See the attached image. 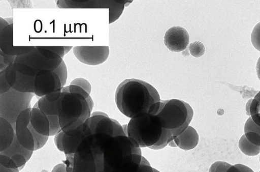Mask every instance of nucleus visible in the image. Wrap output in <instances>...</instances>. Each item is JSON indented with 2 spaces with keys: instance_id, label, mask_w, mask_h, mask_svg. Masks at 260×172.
Wrapping results in <instances>:
<instances>
[{
  "instance_id": "23",
  "label": "nucleus",
  "mask_w": 260,
  "mask_h": 172,
  "mask_svg": "<svg viewBox=\"0 0 260 172\" xmlns=\"http://www.w3.org/2000/svg\"><path fill=\"white\" fill-rule=\"evenodd\" d=\"M250 112L252 121L260 127V91L252 99Z\"/></svg>"
},
{
  "instance_id": "17",
  "label": "nucleus",
  "mask_w": 260,
  "mask_h": 172,
  "mask_svg": "<svg viewBox=\"0 0 260 172\" xmlns=\"http://www.w3.org/2000/svg\"><path fill=\"white\" fill-rule=\"evenodd\" d=\"M30 123L39 133L45 136H50V130L48 119L47 116L38 108H31Z\"/></svg>"
},
{
  "instance_id": "43",
  "label": "nucleus",
  "mask_w": 260,
  "mask_h": 172,
  "mask_svg": "<svg viewBox=\"0 0 260 172\" xmlns=\"http://www.w3.org/2000/svg\"><path fill=\"white\" fill-rule=\"evenodd\" d=\"M252 100V99H249L247 101V102L246 104V107H245L246 112V114L248 116H250V106H251Z\"/></svg>"
},
{
  "instance_id": "34",
  "label": "nucleus",
  "mask_w": 260,
  "mask_h": 172,
  "mask_svg": "<svg viewBox=\"0 0 260 172\" xmlns=\"http://www.w3.org/2000/svg\"><path fill=\"white\" fill-rule=\"evenodd\" d=\"M0 164L8 168H18L15 162L11 157L3 154H0Z\"/></svg>"
},
{
  "instance_id": "45",
  "label": "nucleus",
  "mask_w": 260,
  "mask_h": 172,
  "mask_svg": "<svg viewBox=\"0 0 260 172\" xmlns=\"http://www.w3.org/2000/svg\"><path fill=\"white\" fill-rule=\"evenodd\" d=\"M87 102V103L88 104V106L89 107V108H90V111H91L92 110V108H93V101L91 98V97H90V96H89V97H88L86 99Z\"/></svg>"
},
{
  "instance_id": "37",
  "label": "nucleus",
  "mask_w": 260,
  "mask_h": 172,
  "mask_svg": "<svg viewBox=\"0 0 260 172\" xmlns=\"http://www.w3.org/2000/svg\"><path fill=\"white\" fill-rule=\"evenodd\" d=\"M63 135L64 132L62 130H61L57 134L55 135L54 137L55 144L57 149L61 152H63V148L62 144Z\"/></svg>"
},
{
  "instance_id": "1",
  "label": "nucleus",
  "mask_w": 260,
  "mask_h": 172,
  "mask_svg": "<svg viewBox=\"0 0 260 172\" xmlns=\"http://www.w3.org/2000/svg\"><path fill=\"white\" fill-rule=\"evenodd\" d=\"M115 99L120 112L131 119L145 113L155 115L161 101L152 85L134 78L125 79L118 86Z\"/></svg>"
},
{
  "instance_id": "35",
  "label": "nucleus",
  "mask_w": 260,
  "mask_h": 172,
  "mask_svg": "<svg viewBox=\"0 0 260 172\" xmlns=\"http://www.w3.org/2000/svg\"><path fill=\"white\" fill-rule=\"evenodd\" d=\"M11 88V86L8 82L5 74V70L0 72V95L3 94Z\"/></svg>"
},
{
  "instance_id": "32",
  "label": "nucleus",
  "mask_w": 260,
  "mask_h": 172,
  "mask_svg": "<svg viewBox=\"0 0 260 172\" xmlns=\"http://www.w3.org/2000/svg\"><path fill=\"white\" fill-rule=\"evenodd\" d=\"M70 85H75L79 86L85 91H86L89 94H90L91 91V86L89 82L83 78H76L73 80Z\"/></svg>"
},
{
  "instance_id": "41",
  "label": "nucleus",
  "mask_w": 260,
  "mask_h": 172,
  "mask_svg": "<svg viewBox=\"0 0 260 172\" xmlns=\"http://www.w3.org/2000/svg\"><path fill=\"white\" fill-rule=\"evenodd\" d=\"M0 172H19V170L18 168H8L0 164Z\"/></svg>"
},
{
  "instance_id": "9",
  "label": "nucleus",
  "mask_w": 260,
  "mask_h": 172,
  "mask_svg": "<svg viewBox=\"0 0 260 172\" xmlns=\"http://www.w3.org/2000/svg\"><path fill=\"white\" fill-rule=\"evenodd\" d=\"M4 70L6 79L12 88L20 92L34 94L36 77L17 71L14 63H10Z\"/></svg>"
},
{
  "instance_id": "11",
  "label": "nucleus",
  "mask_w": 260,
  "mask_h": 172,
  "mask_svg": "<svg viewBox=\"0 0 260 172\" xmlns=\"http://www.w3.org/2000/svg\"><path fill=\"white\" fill-rule=\"evenodd\" d=\"M31 108L23 110L17 117L15 123V135L20 144L25 148L35 151L32 135L28 128Z\"/></svg>"
},
{
  "instance_id": "38",
  "label": "nucleus",
  "mask_w": 260,
  "mask_h": 172,
  "mask_svg": "<svg viewBox=\"0 0 260 172\" xmlns=\"http://www.w3.org/2000/svg\"><path fill=\"white\" fill-rule=\"evenodd\" d=\"M61 93V90L56 91L45 96V97L49 102H55L59 99Z\"/></svg>"
},
{
  "instance_id": "31",
  "label": "nucleus",
  "mask_w": 260,
  "mask_h": 172,
  "mask_svg": "<svg viewBox=\"0 0 260 172\" xmlns=\"http://www.w3.org/2000/svg\"><path fill=\"white\" fill-rule=\"evenodd\" d=\"M231 165L226 162L218 161L210 166L209 172H226Z\"/></svg>"
},
{
  "instance_id": "20",
  "label": "nucleus",
  "mask_w": 260,
  "mask_h": 172,
  "mask_svg": "<svg viewBox=\"0 0 260 172\" xmlns=\"http://www.w3.org/2000/svg\"><path fill=\"white\" fill-rule=\"evenodd\" d=\"M244 135L252 144L260 146V127L249 117L244 126Z\"/></svg>"
},
{
  "instance_id": "27",
  "label": "nucleus",
  "mask_w": 260,
  "mask_h": 172,
  "mask_svg": "<svg viewBox=\"0 0 260 172\" xmlns=\"http://www.w3.org/2000/svg\"><path fill=\"white\" fill-rule=\"evenodd\" d=\"M50 124V136L55 135L61 130L58 115L47 116Z\"/></svg>"
},
{
  "instance_id": "22",
  "label": "nucleus",
  "mask_w": 260,
  "mask_h": 172,
  "mask_svg": "<svg viewBox=\"0 0 260 172\" xmlns=\"http://www.w3.org/2000/svg\"><path fill=\"white\" fill-rule=\"evenodd\" d=\"M37 102L38 108L46 116L58 115L57 101L49 102L46 99L45 96H43L41 97Z\"/></svg>"
},
{
  "instance_id": "5",
  "label": "nucleus",
  "mask_w": 260,
  "mask_h": 172,
  "mask_svg": "<svg viewBox=\"0 0 260 172\" xmlns=\"http://www.w3.org/2000/svg\"><path fill=\"white\" fill-rule=\"evenodd\" d=\"M34 93H22L13 88L0 95V118L9 122L15 129V123L23 110L31 108Z\"/></svg>"
},
{
  "instance_id": "13",
  "label": "nucleus",
  "mask_w": 260,
  "mask_h": 172,
  "mask_svg": "<svg viewBox=\"0 0 260 172\" xmlns=\"http://www.w3.org/2000/svg\"><path fill=\"white\" fill-rule=\"evenodd\" d=\"M36 46H16L13 45V25L10 24L0 31V49L4 53L17 56L32 51Z\"/></svg>"
},
{
  "instance_id": "16",
  "label": "nucleus",
  "mask_w": 260,
  "mask_h": 172,
  "mask_svg": "<svg viewBox=\"0 0 260 172\" xmlns=\"http://www.w3.org/2000/svg\"><path fill=\"white\" fill-rule=\"evenodd\" d=\"M85 134L84 123L76 130L64 133L62 144L64 154H75Z\"/></svg>"
},
{
  "instance_id": "18",
  "label": "nucleus",
  "mask_w": 260,
  "mask_h": 172,
  "mask_svg": "<svg viewBox=\"0 0 260 172\" xmlns=\"http://www.w3.org/2000/svg\"><path fill=\"white\" fill-rule=\"evenodd\" d=\"M15 136L13 126L0 118V152L6 150L13 142Z\"/></svg>"
},
{
  "instance_id": "4",
  "label": "nucleus",
  "mask_w": 260,
  "mask_h": 172,
  "mask_svg": "<svg viewBox=\"0 0 260 172\" xmlns=\"http://www.w3.org/2000/svg\"><path fill=\"white\" fill-rule=\"evenodd\" d=\"M57 108L62 131L78 120L85 122L90 117L91 111L86 99L78 94L61 92L57 100Z\"/></svg>"
},
{
  "instance_id": "3",
  "label": "nucleus",
  "mask_w": 260,
  "mask_h": 172,
  "mask_svg": "<svg viewBox=\"0 0 260 172\" xmlns=\"http://www.w3.org/2000/svg\"><path fill=\"white\" fill-rule=\"evenodd\" d=\"M122 126L126 135L134 139L140 148L155 145L159 139L162 126L157 115L145 113L131 119Z\"/></svg>"
},
{
  "instance_id": "48",
  "label": "nucleus",
  "mask_w": 260,
  "mask_h": 172,
  "mask_svg": "<svg viewBox=\"0 0 260 172\" xmlns=\"http://www.w3.org/2000/svg\"><path fill=\"white\" fill-rule=\"evenodd\" d=\"M259 162H260V156H259Z\"/></svg>"
},
{
  "instance_id": "21",
  "label": "nucleus",
  "mask_w": 260,
  "mask_h": 172,
  "mask_svg": "<svg viewBox=\"0 0 260 172\" xmlns=\"http://www.w3.org/2000/svg\"><path fill=\"white\" fill-rule=\"evenodd\" d=\"M238 146L241 151L247 156H253L260 153V146L250 142L244 134L239 139Z\"/></svg>"
},
{
  "instance_id": "39",
  "label": "nucleus",
  "mask_w": 260,
  "mask_h": 172,
  "mask_svg": "<svg viewBox=\"0 0 260 172\" xmlns=\"http://www.w3.org/2000/svg\"><path fill=\"white\" fill-rule=\"evenodd\" d=\"M51 51L56 53L61 58H63L65 54L64 46H46Z\"/></svg>"
},
{
  "instance_id": "14",
  "label": "nucleus",
  "mask_w": 260,
  "mask_h": 172,
  "mask_svg": "<svg viewBox=\"0 0 260 172\" xmlns=\"http://www.w3.org/2000/svg\"><path fill=\"white\" fill-rule=\"evenodd\" d=\"M116 3L108 1H57L56 5L61 9L109 8L110 10Z\"/></svg>"
},
{
  "instance_id": "7",
  "label": "nucleus",
  "mask_w": 260,
  "mask_h": 172,
  "mask_svg": "<svg viewBox=\"0 0 260 172\" xmlns=\"http://www.w3.org/2000/svg\"><path fill=\"white\" fill-rule=\"evenodd\" d=\"M62 60H53L47 58L42 54L36 46L32 51L16 56L14 63L25 64L38 73L43 71H53L58 67Z\"/></svg>"
},
{
  "instance_id": "44",
  "label": "nucleus",
  "mask_w": 260,
  "mask_h": 172,
  "mask_svg": "<svg viewBox=\"0 0 260 172\" xmlns=\"http://www.w3.org/2000/svg\"><path fill=\"white\" fill-rule=\"evenodd\" d=\"M255 68L257 76L260 80V56L257 60Z\"/></svg>"
},
{
  "instance_id": "42",
  "label": "nucleus",
  "mask_w": 260,
  "mask_h": 172,
  "mask_svg": "<svg viewBox=\"0 0 260 172\" xmlns=\"http://www.w3.org/2000/svg\"><path fill=\"white\" fill-rule=\"evenodd\" d=\"M9 25L10 24L5 19L0 17V31Z\"/></svg>"
},
{
  "instance_id": "29",
  "label": "nucleus",
  "mask_w": 260,
  "mask_h": 172,
  "mask_svg": "<svg viewBox=\"0 0 260 172\" xmlns=\"http://www.w3.org/2000/svg\"><path fill=\"white\" fill-rule=\"evenodd\" d=\"M251 41L254 47L260 51V22L255 25L252 31Z\"/></svg>"
},
{
  "instance_id": "12",
  "label": "nucleus",
  "mask_w": 260,
  "mask_h": 172,
  "mask_svg": "<svg viewBox=\"0 0 260 172\" xmlns=\"http://www.w3.org/2000/svg\"><path fill=\"white\" fill-rule=\"evenodd\" d=\"M164 43L171 51L178 52L184 50L189 42L187 31L181 26H173L168 30L164 36Z\"/></svg>"
},
{
  "instance_id": "33",
  "label": "nucleus",
  "mask_w": 260,
  "mask_h": 172,
  "mask_svg": "<svg viewBox=\"0 0 260 172\" xmlns=\"http://www.w3.org/2000/svg\"><path fill=\"white\" fill-rule=\"evenodd\" d=\"M157 170L151 167L148 161L142 156L139 166L133 172H157Z\"/></svg>"
},
{
  "instance_id": "6",
  "label": "nucleus",
  "mask_w": 260,
  "mask_h": 172,
  "mask_svg": "<svg viewBox=\"0 0 260 172\" xmlns=\"http://www.w3.org/2000/svg\"><path fill=\"white\" fill-rule=\"evenodd\" d=\"M95 156L91 148L87 135H85L74 157L73 172H96Z\"/></svg>"
},
{
  "instance_id": "30",
  "label": "nucleus",
  "mask_w": 260,
  "mask_h": 172,
  "mask_svg": "<svg viewBox=\"0 0 260 172\" xmlns=\"http://www.w3.org/2000/svg\"><path fill=\"white\" fill-rule=\"evenodd\" d=\"M61 92L78 94L83 96L85 99L90 96L83 89L75 85L70 84V85L63 87L61 89Z\"/></svg>"
},
{
  "instance_id": "10",
  "label": "nucleus",
  "mask_w": 260,
  "mask_h": 172,
  "mask_svg": "<svg viewBox=\"0 0 260 172\" xmlns=\"http://www.w3.org/2000/svg\"><path fill=\"white\" fill-rule=\"evenodd\" d=\"M62 88L59 78L53 71H41L36 76L34 94L40 97Z\"/></svg>"
},
{
  "instance_id": "46",
  "label": "nucleus",
  "mask_w": 260,
  "mask_h": 172,
  "mask_svg": "<svg viewBox=\"0 0 260 172\" xmlns=\"http://www.w3.org/2000/svg\"><path fill=\"white\" fill-rule=\"evenodd\" d=\"M72 48V46H64L65 54H67Z\"/></svg>"
},
{
  "instance_id": "15",
  "label": "nucleus",
  "mask_w": 260,
  "mask_h": 172,
  "mask_svg": "<svg viewBox=\"0 0 260 172\" xmlns=\"http://www.w3.org/2000/svg\"><path fill=\"white\" fill-rule=\"evenodd\" d=\"M199 136L192 127L188 126L181 133L168 145L171 147H178L183 150H190L198 145Z\"/></svg>"
},
{
  "instance_id": "2",
  "label": "nucleus",
  "mask_w": 260,
  "mask_h": 172,
  "mask_svg": "<svg viewBox=\"0 0 260 172\" xmlns=\"http://www.w3.org/2000/svg\"><path fill=\"white\" fill-rule=\"evenodd\" d=\"M155 115L159 118L162 128L170 131L173 140L189 126L193 111L186 102L173 99L161 100Z\"/></svg>"
},
{
  "instance_id": "47",
  "label": "nucleus",
  "mask_w": 260,
  "mask_h": 172,
  "mask_svg": "<svg viewBox=\"0 0 260 172\" xmlns=\"http://www.w3.org/2000/svg\"><path fill=\"white\" fill-rule=\"evenodd\" d=\"M157 172H160V171H159L157 170Z\"/></svg>"
},
{
  "instance_id": "36",
  "label": "nucleus",
  "mask_w": 260,
  "mask_h": 172,
  "mask_svg": "<svg viewBox=\"0 0 260 172\" xmlns=\"http://www.w3.org/2000/svg\"><path fill=\"white\" fill-rule=\"evenodd\" d=\"M226 172H254L247 166L242 164H236L231 165Z\"/></svg>"
},
{
  "instance_id": "25",
  "label": "nucleus",
  "mask_w": 260,
  "mask_h": 172,
  "mask_svg": "<svg viewBox=\"0 0 260 172\" xmlns=\"http://www.w3.org/2000/svg\"><path fill=\"white\" fill-rule=\"evenodd\" d=\"M172 135L169 131L162 128L161 135L158 141L149 148L153 150H160L165 148L171 141Z\"/></svg>"
},
{
  "instance_id": "8",
  "label": "nucleus",
  "mask_w": 260,
  "mask_h": 172,
  "mask_svg": "<svg viewBox=\"0 0 260 172\" xmlns=\"http://www.w3.org/2000/svg\"><path fill=\"white\" fill-rule=\"evenodd\" d=\"M73 53L80 62L88 65H97L107 59L109 49L108 46H75Z\"/></svg>"
},
{
  "instance_id": "26",
  "label": "nucleus",
  "mask_w": 260,
  "mask_h": 172,
  "mask_svg": "<svg viewBox=\"0 0 260 172\" xmlns=\"http://www.w3.org/2000/svg\"><path fill=\"white\" fill-rule=\"evenodd\" d=\"M188 49L190 54L196 58L202 56L205 51L204 44L199 41H195L190 43Z\"/></svg>"
},
{
  "instance_id": "24",
  "label": "nucleus",
  "mask_w": 260,
  "mask_h": 172,
  "mask_svg": "<svg viewBox=\"0 0 260 172\" xmlns=\"http://www.w3.org/2000/svg\"><path fill=\"white\" fill-rule=\"evenodd\" d=\"M28 128L29 129L34 138L35 142L34 150H38L42 148L47 142L48 140L49 136L39 133L34 129L30 123L29 124Z\"/></svg>"
},
{
  "instance_id": "40",
  "label": "nucleus",
  "mask_w": 260,
  "mask_h": 172,
  "mask_svg": "<svg viewBox=\"0 0 260 172\" xmlns=\"http://www.w3.org/2000/svg\"><path fill=\"white\" fill-rule=\"evenodd\" d=\"M51 172H67L66 165L64 163H59L56 165Z\"/></svg>"
},
{
  "instance_id": "19",
  "label": "nucleus",
  "mask_w": 260,
  "mask_h": 172,
  "mask_svg": "<svg viewBox=\"0 0 260 172\" xmlns=\"http://www.w3.org/2000/svg\"><path fill=\"white\" fill-rule=\"evenodd\" d=\"M33 153V151L23 147L19 142L15 135L12 144L6 150L0 152V154L5 155L11 157L13 156L23 155L27 159L29 160Z\"/></svg>"
},
{
  "instance_id": "28",
  "label": "nucleus",
  "mask_w": 260,
  "mask_h": 172,
  "mask_svg": "<svg viewBox=\"0 0 260 172\" xmlns=\"http://www.w3.org/2000/svg\"><path fill=\"white\" fill-rule=\"evenodd\" d=\"M60 79L62 88L66 84L68 72L66 65L62 60L58 67L53 71Z\"/></svg>"
},
{
  "instance_id": "49",
  "label": "nucleus",
  "mask_w": 260,
  "mask_h": 172,
  "mask_svg": "<svg viewBox=\"0 0 260 172\" xmlns=\"http://www.w3.org/2000/svg\"><path fill=\"white\" fill-rule=\"evenodd\" d=\"M259 172H260V171H259Z\"/></svg>"
}]
</instances>
